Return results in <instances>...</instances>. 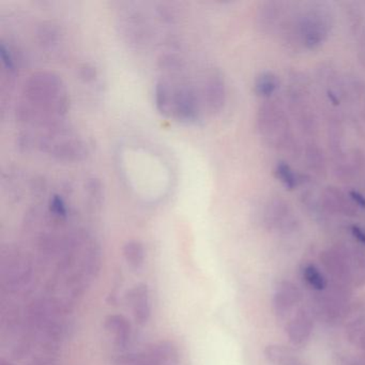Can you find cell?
<instances>
[{"label": "cell", "instance_id": "cell-1", "mask_svg": "<svg viewBox=\"0 0 365 365\" xmlns=\"http://www.w3.org/2000/svg\"><path fill=\"white\" fill-rule=\"evenodd\" d=\"M67 106V93L61 78L50 72H40L25 84L18 117L43 130L61 127Z\"/></svg>", "mask_w": 365, "mask_h": 365}, {"label": "cell", "instance_id": "cell-2", "mask_svg": "<svg viewBox=\"0 0 365 365\" xmlns=\"http://www.w3.org/2000/svg\"><path fill=\"white\" fill-rule=\"evenodd\" d=\"M66 313L68 312L48 297L31 302L25 314L31 341L46 351L56 349L65 335Z\"/></svg>", "mask_w": 365, "mask_h": 365}, {"label": "cell", "instance_id": "cell-3", "mask_svg": "<svg viewBox=\"0 0 365 365\" xmlns=\"http://www.w3.org/2000/svg\"><path fill=\"white\" fill-rule=\"evenodd\" d=\"M155 104L162 115L177 120L192 123L200 118L197 93L187 85L159 81L155 86Z\"/></svg>", "mask_w": 365, "mask_h": 365}, {"label": "cell", "instance_id": "cell-4", "mask_svg": "<svg viewBox=\"0 0 365 365\" xmlns=\"http://www.w3.org/2000/svg\"><path fill=\"white\" fill-rule=\"evenodd\" d=\"M297 26L300 46L307 50H316L328 39L333 26V16L328 6L312 3L307 9L297 14Z\"/></svg>", "mask_w": 365, "mask_h": 365}, {"label": "cell", "instance_id": "cell-5", "mask_svg": "<svg viewBox=\"0 0 365 365\" xmlns=\"http://www.w3.org/2000/svg\"><path fill=\"white\" fill-rule=\"evenodd\" d=\"M257 128L264 142L275 149H285L292 142L287 115L275 102H264L257 113Z\"/></svg>", "mask_w": 365, "mask_h": 365}, {"label": "cell", "instance_id": "cell-6", "mask_svg": "<svg viewBox=\"0 0 365 365\" xmlns=\"http://www.w3.org/2000/svg\"><path fill=\"white\" fill-rule=\"evenodd\" d=\"M31 260L16 249H8L0 258V284L8 294L26 292L33 283Z\"/></svg>", "mask_w": 365, "mask_h": 365}, {"label": "cell", "instance_id": "cell-7", "mask_svg": "<svg viewBox=\"0 0 365 365\" xmlns=\"http://www.w3.org/2000/svg\"><path fill=\"white\" fill-rule=\"evenodd\" d=\"M31 337L26 318L12 307L1 309V345L10 358L22 359L31 349Z\"/></svg>", "mask_w": 365, "mask_h": 365}, {"label": "cell", "instance_id": "cell-8", "mask_svg": "<svg viewBox=\"0 0 365 365\" xmlns=\"http://www.w3.org/2000/svg\"><path fill=\"white\" fill-rule=\"evenodd\" d=\"M117 365H180V358L174 344L161 341L147 346L138 354L121 356Z\"/></svg>", "mask_w": 365, "mask_h": 365}, {"label": "cell", "instance_id": "cell-9", "mask_svg": "<svg viewBox=\"0 0 365 365\" xmlns=\"http://www.w3.org/2000/svg\"><path fill=\"white\" fill-rule=\"evenodd\" d=\"M299 83L292 85L288 91V100H289L290 110L297 119L299 127L307 134H315L317 132V121L315 113L309 106L307 87L300 88Z\"/></svg>", "mask_w": 365, "mask_h": 365}, {"label": "cell", "instance_id": "cell-10", "mask_svg": "<svg viewBox=\"0 0 365 365\" xmlns=\"http://www.w3.org/2000/svg\"><path fill=\"white\" fill-rule=\"evenodd\" d=\"M312 314L324 322H335L350 313L349 300L327 292L317 294L312 301Z\"/></svg>", "mask_w": 365, "mask_h": 365}, {"label": "cell", "instance_id": "cell-11", "mask_svg": "<svg viewBox=\"0 0 365 365\" xmlns=\"http://www.w3.org/2000/svg\"><path fill=\"white\" fill-rule=\"evenodd\" d=\"M319 259L324 270L331 277V281L339 282L354 287L343 245H335L330 249L324 250L320 254Z\"/></svg>", "mask_w": 365, "mask_h": 365}, {"label": "cell", "instance_id": "cell-12", "mask_svg": "<svg viewBox=\"0 0 365 365\" xmlns=\"http://www.w3.org/2000/svg\"><path fill=\"white\" fill-rule=\"evenodd\" d=\"M313 329V314L305 307H301L286 327L288 341L294 346H304L311 339Z\"/></svg>", "mask_w": 365, "mask_h": 365}, {"label": "cell", "instance_id": "cell-13", "mask_svg": "<svg viewBox=\"0 0 365 365\" xmlns=\"http://www.w3.org/2000/svg\"><path fill=\"white\" fill-rule=\"evenodd\" d=\"M302 300V292L296 284L283 281L279 284L273 296V311L279 319H285L294 307Z\"/></svg>", "mask_w": 365, "mask_h": 365}, {"label": "cell", "instance_id": "cell-14", "mask_svg": "<svg viewBox=\"0 0 365 365\" xmlns=\"http://www.w3.org/2000/svg\"><path fill=\"white\" fill-rule=\"evenodd\" d=\"M320 202L324 210L333 215H344V217H356L358 215V207L352 202L350 196L346 195L337 187H326V190L322 192Z\"/></svg>", "mask_w": 365, "mask_h": 365}, {"label": "cell", "instance_id": "cell-15", "mask_svg": "<svg viewBox=\"0 0 365 365\" xmlns=\"http://www.w3.org/2000/svg\"><path fill=\"white\" fill-rule=\"evenodd\" d=\"M128 304L131 309L134 320L145 326L151 317V299L148 286L138 283L128 294Z\"/></svg>", "mask_w": 365, "mask_h": 365}, {"label": "cell", "instance_id": "cell-16", "mask_svg": "<svg viewBox=\"0 0 365 365\" xmlns=\"http://www.w3.org/2000/svg\"><path fill=\"white\" fill-rule=\"evenodd\" d=\"M205 102L213 112L221 110L225 103L226 87L223 76L219 71H211L204 81Z\"/></svg>", "mask_w": 365, "mask_h": 365}, {"label": "cell", "instance_id": "cell-17", "mask_svg": "<svg viewBox=\"0 0 365 365\" xmlns=\"http://www.w3.org/2000/svg\"><path fill=\"white\" fill-rule=\"evenodd\" d=\"M104 328L119 349H125L129 345L132 335V327L123 315L112 314L104 320Z\"/></svg>", "mask_w": 365, "mask_h": 365}, {"label": "cell", "instance_id": "cell-18", "mask_svg": "<svg viewBox=\"0 0 365 365\" xmlns=\"http://www.w3.org/2000/svg\"><path fill=\"white\" fill-rule=\"evenodd\" d=\"M284 16V3L267 1L260 6L257 14V25L264 34H271L282 26Z\"/></svg>", "mask_w": 365, "mask_h": 365}, {"label": "cell", "instance_id": "cell-19", "mask_svg": "<svg viewBox=\"0 0 365 365\" xmlns=\"http://www.w3.org/2000/svg\"><path fill=\"white\" fill-rule=\"evenodd\" d=\"M350 274H351L352 286L356 288L365 285V252L359 247H349L343 245Z\"/></svg>", "mask_w": 365, "mask_h": 365}, {"label": "cell", "instance_id": "cell-20", "mask_svg": "<svg viewBox=\"0 0 365 365\" xmlns=\"http://www.w3.org/2000/svg\"><path fill=\"white\" fill-rule=\"evenodd\" d=\"M264 354L273 365H303L302 359L292 348L279 344L266 346Z\"/></svg>", "mask_w": 365, "mask_h": 365}, {"label": "cell", "instance_id": "cell-21", "mask_svg": "<svg viewBox=\"0 0 365 365\" xmlns=\"http://www.w3.org/2000/svg\"><path fill=\"white\" fill-rule=\"evenodd\" d=\"M289 207L284 200H274L267 205L264 211V224L269 228H279L289 220Z\"/></svg>", "mask_w": 365, "mask_h": 365}, {"label": "cell", "instance_id": "cell-22", "mask_svg": "<svg viewBox=\"0 0 365 365\" xmlns=\"http://www.w3.org/2000/svg\"><path fill=\"white\" fill-rule=\"evenodd\" d=\"M123 257L127 264L134 270L142 268L146 259L144 245L138 240L128 241L123 250Z\"/></svg>", "mask_w": 365, "mask_h": 365}, {"label": "cell", "instance_id": "cell-23", "mask_svg": "<svg viewBox=\"0 0 365 365\" xmlns=\"http://www.w3.org/2000/svg\"><path fill=\"white\" fill-rule=\"evenodd\" d=\"M346 339L354 347L365 351V318L360 317L350 322L345 329Z\"/></svg>", "mask_w": 365, "mask_h": 365}, {"label": "cell", "instance_id": "cell-24", "mask_svg": "<svg viewBox=\"0 0 365 365\" xmlns=\"http://www.w3.org/2000/svg\"><path fill=\"white\" fill-rule=\"evenodd\" d=\"M305 161L307 168L317 175H324L326 172V160L324 153L316 144H309L305 148Z\"/></svg>", "mask_w": 365, "mask_h": 365}, {"label": "cell", "instance_id": "cell-25", "mask_svg": "<svg viewBox=\"0 0 365 365\" xmlns=\"http://www.w3.org/2000/svg\"><path fill=\"white\" fill-rule=\"evenodd\" d=\"M302 277L307 285L316 292H324L328 288L329 282L315 264H305L302 270Z\"/></svg>", "mask_w": 365, "mask_h": 365}, {"label": "cell", "instance_id": "cell-26", "mask_svg": "<svg viewBox=\"0 0 365 365\" xmlns=\"http://www.w3.org/2000/svg\"><path fill=\"white\" fill-rule=\"evenodd\" d=\"M277 87H279V80H277V76L271 73V72H264V73L260 74L255 81V93L259 97L268 99L273 93L277 91Z\"/></svg>", "mask_w": 365, "mask_h": 365}, {"label": "cell", "instance_id": "cell-27", "mask_svg": "<svg viewBox=\"0 0 365 365\" xmlns=\"http://www.w3.org/2000/svg\"><path fill=\"white\" fill-rule=\"evenodd\" d=\"M275 174H277V178L283 183L286 189H296L297 185H298L299 179L294 175V170L285 162H279L277 164V168H275Z\"/></svg>", "mask_w": 365, "mask_h": 365}, {"label": "cell", "instance_id": "cell-28", "mask_svg": "<svg viewBox=\"0 0 365 365\" xmlns=\"http://www.w3.org/2000/svg\"><path fill=\"white\" fill-rule=\"evenodd\" d=\"M50 212L58 219L66 220L68 217V208L61 196L54 195L50 200Z\"/></svg>", "mask_w": 365, "mask_h": 365}, {"label": "cell", "instance_id": "cell-29", "mask_svg": "<svg viewBox=\"0 0 365 365\" xmlns=\"http://www.w3.org/2000/svg\"><path fill=\"white\" fill-rule=\"evenodd\" d=\"M350 232H351L352 237L358 241L361 245L365 247V230H363L361 226L352 225L350 227Z\"/></svg>", "mask_w": 365, "mask_h": 365}, {"label": "cell", "instance_id": "cell-30", "mask_svg": "<svg viewBox=\"0 0 365 365\" xmlns=\"http://www.w3.org/2000/svg\"><path fill=\"white\" fill-rule=\"evenodd\" d=\"M27 365H55L54 359L48 356H37Z\"/></svg>", "mask_w": 365, "mask_h": 365}, {"label": "cell", "instance_id": "cell-31", "mask_svg": "<svg viewBox=\"0 0 365 365\" xmlns=\"http://www.w3.org/2000/svg\"><path fill=\"white\" fill-rule=\"evenodd\" d=\"M350 198L358 208L365 209V196L358 191L349 192Z\"/></svg>", "mask_w": 365, "mask_h": 365}, {"label": "cell", "instance_id": "cell-32", "mask_svg": "<svg viewBox=\"0 0 365 365\" xmlns=\"http://www.w3.org/2000/svg\"><path fill=\"white\" fill-rule=\"evenodd\" d=\"M82 76L83 78H86V80H91V78H93V76H95V71H93V68L85 66L82 69Z\"/></svg>", "mask_w": 365, "mask_h": 365}, {"label": "cell", "instance_id": "cell-33", "mask_svg": "<svg viewBox=\"0 0 365 365\" xmlns=\"http://www.w3.org/2000/svg\"><path fill=\"white\" fill-rule=\"evenodd\" d=\"M344 365H365V361L351 360L348 361V362L345 363Z\"/></svg>", "mask_w": 365, "mask_h": 365}, {"label": "cell", "instance_id": "cell-34", "mask_svg": "<svg viewBox=\"0 0 365 365\" xmlns=\"http://www.w3.org/2000/svg\"><path fill=\"white\" fill-rule=\"evenodd\" d=\"M0 365H14L9 360L7 359L1 358L0 359Z\"/></svg>", "mask_w": 365, "mask_h": 365}]
</instances>
